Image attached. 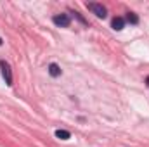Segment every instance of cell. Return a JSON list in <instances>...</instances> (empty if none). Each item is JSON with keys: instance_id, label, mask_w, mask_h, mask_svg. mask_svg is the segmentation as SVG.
Listing matches in <instances>:
<instances>
[{"instance_id": "6da1fadb", "label": "cell", "mask_w": 149, "mask_h": 147, "mask_svg": "<svg viewBox=\"0 0 149 147\" xmlns=\"http://www.w3.org/2000/svg\"><path fill=\"white\" fill-rule=\"evenodd\" d=\"M87 9L88 10H92L97 17H101V19H104L106 17V14H108V10H106V7L102 5V3H97V2H90V3H87Z\"/></svg>"}, {"instance_id": "52a82bcc", "label": "cell", "mask_w": 149, "mask_h": 147, "mask_svg": "<svg viewBox=\"0 0 149 147\" xmlns=\"http://www.w3.org/2000/svg\"><path fill=\"white\" fill-rule=\"evenodd\" d=\"M56 137L61 140H68V139H71V133L68 130H56Z\"/></svg>"}, {"instance_id": "3957f363", "label": "cell", "mask_w": 149, "mask_h": 147, "mask_svg": "<svg viewBox=\"0 0 149 147\" xmlns=\"http://www.w3.org/2000/svg\"><path fill=\"white\" fill-rule=\"evenodd\" d=\"M52 21H54L56 26H61V28H68V26L71 24V19H70L68 14H56V16L52 17Z\"/></svg>"}, {"instance_id": "7a4b0ae2", "label": "cell", "mask_w": 149, "mask_h": 147, "mask_svg": "<svg viewBox=\"0 0 149 147\" xmlns=\"http://www.w3.org/2000/svg\"><path fill=\"white\" fill-rule=\"evenodd\" d=\"M0 69H2V76L7 83V87H12V69L9 66V62L5 61H0Z\"/></svg>"}, {"instance_id": "9c48e42d", "label": "cell", "mask_w": 149, "mask_h": 147, "mask_svg": "<svg viewBox=\"0 0 149 147\" xmlns=\"http://www.w3.org/2000/svg\"><path fill=\"white\" fill-rule=\"evenodd\" d=\"M0 45H2V38H0Z\"/></svg>"}, {"instance_id": "ba28073f", "label": "cell", "mask_w": 149, "mask_h": 147, "mask_svg": "<svg viewBox=\"0 0 149 147\" xmlns=\"http://www.w3.org/2000/svg\"><path fill=\"white\" fill-rule=\"evenodd\" d=\"M146 85H148V87H149V76H148V78H146Z\"/></svg>"}, {"instance_id": "277c9868", "label": "cell", "mask_w": 149, "mask_h": 147, "mask_svg": "<svg viewBox=\"0 0 149 147\" xmlns=\"http://www.w3.org/2000/svg\"><path fill=\"white\" fill-rule=\"evenodd\" d=\"M111 28L114 30V31H121V30L125 28V17H120V16L113 17V21H111Z\"/></svg>"}, {"instance_id": "5b68a950", "label": "cell", "mask_w": 149, "mask_h": 147, "mask_svg": "<svg viewBox=\"0 0 149 147\" xmlns=\"http://www.w3.org/2000/svg\"><path fill=\"white\" fill-rule=\"evenodd\" d=\"M49 74H50L52 78H57V76H61V68H59L56 62L49 64Z\"/></svg>"}, {"instance_id": "8992f818", "label": "cell", "mask_w": 149, "mask_h": 147, "mask_svg": "<svg viewBox=\"0 0 149 147\" xmlns=\"http://www.w3.org/2000/svg\"><path fill=\"white\" fill-rule=\"evenodd\" d=\"M125 23H130V24H137V23H139V16H137L135 12H127Z\"/></svg>"}]
</instances>
